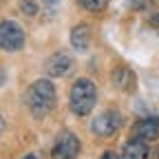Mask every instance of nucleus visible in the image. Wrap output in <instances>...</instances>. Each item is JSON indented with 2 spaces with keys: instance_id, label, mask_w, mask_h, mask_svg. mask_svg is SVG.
<instances>
[{
  "instance_id": "obj_7",
  "label": "nucleus",
  "mask_w": 159,
  "mask_h": 159,
  "mask_svg": "<svg viewBox=\"0 0 159 159\" xmlns=\"http://www.w3.org/2000/svg\"><path fill=\"white\" fill-rule=\"evenodd\" d=\"M159 135V119L157 117H144L135 122L133 126V137L135 139H142V142H150Z\"/></svg>"
},
{
  "instance_id": "obj_15",
  "label": "nucleus",
  "mask_w": 159,
  "mask_h": 159,
  "mask_svg": "<svg viewBox=\"0 0 159 159\" xmlns=\"http://www.w3.org/2000/svg\"><path fill=\"white\" fill-rule=\"evenodd\" d=\"M5 80H7V73H5V69H2V66H0V86L5 84Z\"/></svg>"
},
{
  "instance_id": "obj_2",
  "label": "nucleus",
  "mask_w": 159,
  "mask_h": 159,
  "mask_svg": "<svg viewBox=\"0 0 159 159\" xmlns=\"http://www.w3.org/2000/svg\"><path fill=\"white\" fill-rule=\"evenodd\" d=\"M97 104V89L91 80L86 77H80L73 82L71 91H69V106L73 111V115L77 117H84L89 115Z\"/></svg>"
},
{
  "instance_id": "obj_17",
  "label": "nucleus",
  "mask_w": 159,
  "mask_h": 159,
  "mask_svg": "<svg viewBox=\"0 0 159 159\" xmlns=\"http://www.w3.org/2000/svg\"><path fill=\"white\" fill-rule=\"evenodd\" d=\"M22 159H38V157H35V155H25Z\"/></svg>"
},
{
  "instance_id": "obj_3",
  "label": "nucleus",
  "mask_w": 159,
  "mask_h": 159,
  "mask_svg": "<svg viewBox=\"0 0 159 159\" xmlns=\"http://www.w3.org/2000/svg\"><path fill=\"white\" fill-rule=\"evenodd\" d=\"M25 47V33L18 22L13 20H2L0 22V49L2 51H20Z\"/></svg>"
},
{
  "instance_id": "obj_4",
  "label": "nucleus",
  "mask_w": 159,
  "mask_h": 159,
  "mask_svg": "<svg viewBox=\"0 0 159 159\" xmlns=\"http://www.w3.org/2000/svg\"><path fill=\"white\" fill-rule=\"evenodd\" d=\"M77 152H80V139L75 137V133L62 130V133L57 135L55 144H53L51 157L53 159H75Z\"/></svg>"
},
{
  "instance_id": "obj_13",
  "label": "nucleus",
  "mask_w": 159,
  "mask_h": 159,
  "mask_svg": "<svg viewBox=\"0 0 159 159\" xmlns=\"http://www.w3.org/2000/svg\"><path fill=\"white\" fill-rule=\"evenodd\" d=\"M44 5H47V9H51V11H57V7L62 5V0H44Z\"/></svg>"
},
{
  "instance_id": "obj_16",
  "label": "nucleus",
  "mask_w": 159,
  "mask_h": 159,
  "mask_svg": "<svg viewBox=\"0 0 159 159\" xmlns=\"http://www.w3.org/2000/svg\"><path fill=\"white\" fill-rule=\"evenodd\" d=\"M5 130V119H2V115H0V133Z\"/></svg>"
},
{
  "instance_id": "obj_11",
  "label": "nucleus",
  "mask_w": 159,
  "mask_h": 159,
  "mask_svg": "<svg viewBox=\"0 0 159 159\" xmlns=\"http://www.w3.org/2000/svg\"><path fill=\"white\" fill-rule=\"evenodd\" d=\"M77 5L82 7V9H86V11L97 13V11H104V9H106L108 0H77Z\"/></svg>"
},
{
  "instance_id": "obj_12",
  "label": "nucleus",
  "mask_w": 159,
  "mask_h": 159,
  "mask_svg": "<svg viewBox=\"0 0 159 159\" xmlns=\"http://www.w3.org/2000/svg\"><path fill=\"white\" fill-rule=\"evenodd\" d=\"M20 9H22L27 16H35V13H38V5H35V0H20Z\"/></svg>"
},
{
  "instance_id": "obj_10",
  "label": "nucleus",
  "mask_w": 159,
  "mask_h": 159,
  "mask_svg": "<svg viewBox=\"0 0 159 159\" xmlns=\"http://www.w3.org/2000/svg\"><path fill=\"white\" fill-rule=\"evenodd\" d=\"M113 84L117 89H122V91H133L135 89V75L130 69L126 66H117L113 71Z\"/></svg>"
},
{
  "instance_id": "obj_8",
  "label": "nucleus",
  "mask_w": 159,
  "mask_h": 159,
  "mask_svg": "<svg viewBox=\"0 0 159 159\" xmlns=\"http://www.w3.org/2000/svg\"><path fill=\"white\" fill-rule=\"evenodd\" d=\"M150 148H148V144L146 142H142V139H130V142H126L124 144V148H122V159H148V152Z\"/></svg>"
},
{
  "instance_id": "obj_6",
  "label": "nucleus",
  "mask_w": 159,
  "mask_h": 159,
  "mask_svg": "<svg viewBox=\"0 0 159 159\" xmlns=\"http://www.w3.org/2000/svg\"><path fill=\"white\" fill-rule=\"evenodd\" d=\"M71 64H73L71 55L66 51H57L47 60V73H49V77H62L69 73Z\"/></svg>"
},
{
  "instance_id": "obj_14",
  "label": "nucleus",
  "mask_w": 159,
  "mask_h": 159,
  "mask_svg": "<svg viewBox=\"0 0 159 159\" xmlns=\"http://www.w3.org/2000/svg\"><path fill=\"white\" fill-rule=\"evenodd\" d=\"M102 159H119V157H117L115 152H111V150H108V152H104V155H102Z\"/></svg>"
},
{
  "instance_id": "obj_9",
  "label": "nucleus",
  "mask_w": 159,
  "mask_h": 159,
  "mask_svg": "<svg viewBox=\"0 0 159 159\" xmlns=\"http://www.w3.org/2000/svg\"><path fill=\"white\" fill-rule=\"evenodd\" d=\"M71 44H73V49L75 51H86L89 49V44H91V27L89 25H77V27H73V31H71Z\"/></svg>"
},
{
  "instance_id": "obj_1",
  "label": "nucleus",
  "mask_w": 159,
  "mask_h": 159,
  "mask_svg": "<svg viewBox=\"0 0 159 159\" xmlns=\"http://www.w3.org/2000/svg\"><path fill=\"white\" fill-rule=\"evenodd\" d=\"M25 104L35 117H44L55 106V86L51 80H38L25 93Z\"/></svg>"
},
{
  "instance_id": "obj_5",
  "label": "nucleus",
  "mask_w": 159,
  "mask_h": 159,
  "mask_svg": "<svg viewBox=\"0 0 159 159\" xmlns=\"http://www.w3.org/2000/svg\"><path fill=\"white\" fill-rule=\"evenodd\" d=\"M119 126H122V117H119L117 111H104L102 115H97L93 119V124H91V128L97 137H113L119 130Z\"/></svg>"
}]
</instances>
